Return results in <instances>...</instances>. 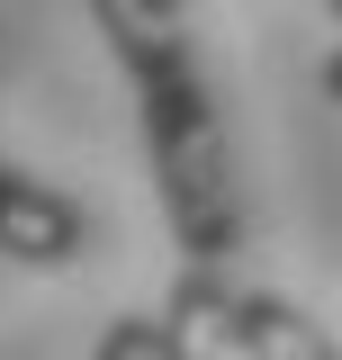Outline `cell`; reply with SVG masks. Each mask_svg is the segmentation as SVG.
<instances>
[{"instance_id":"obj_1","label":"cell","mask_w":342,"mask_h":360,"mask_svg":"<svg viewBox=\"0 0 342 360\" xmlns=\"http://www.w3.org/2000/svg\"><path fill=\"white\" fill-rule=\"evenodd\" d=\"M82 9L108 37V54H118V72L135 90V127H144V162H153L171 252L208 262V270H234V252H243V180H234L216 82L198 63V45H189L180 0H82Z\"/></svg>"},{"instance_id":"obj_2","label":"cell","mask_w":342,"mask_h":360,"mask_svg":"<svg viewBox=\"0 0 342 360\" xmlns=\"http://www.w3.org/2000/svg\"><path fill=\"white\" fill-rule=\"evenodd\" d=\"M171 324H189L198 342L234 360H342V342L279 288H253L234 270H208V262H180L171 279Z\"/></svg>"},{"instance_id":"obj_3","label":"cell","mask_w":342,"mask_h":360,"mask_svg":"<svg viewBox=\"0 0 342 360\" xmlns=\"http://www.w3.org/2000/svg\"><path fill=\"white\" fill-rule=\"evenodd\" d=\"M90 252V207L72 189L37 180L27 162L0 153V262H27V270H72Z\"/></svg>"},{"instance_id":"obj_4","label":"cell","mask_w":342,"mask_h":360,"mask_svg":"<svg viewBox=\"0 0 342 360\" xmlns=\"http://www.w3.org/2000/svg\"><path fill=\"white\" fill-rule=\"evenodd\" d=\"M90 360H208V352H198V333L171 324V315H118Z\"/></svg>"},{"instance_id":"obj_5","label":"cell","mask_w":342,"mask_h":360,"mask_svg":"<svg viewBox=\"0 0 342 360\" xmlns=\"http://www.w3.org/2000/svg\"><path fill=\"white\" fill-rule=\"evenodd\" d=\"M324 99H334V108H342V45H334V54H324Z\"/></svg>"},{"instance_id":"obj_6","label":"cell","mask_w":342,"mask_h":360,"mask_svg":"<svg viewBox=\"0 0 342 360\" xmlns=\"http://www.w3.org/2000/svg\"><path fill=\"white\" fill-rule=\"evenodd\" d=\"M324 18H334V27H342V0H324Z\"/></svg>"}]
</instances>
